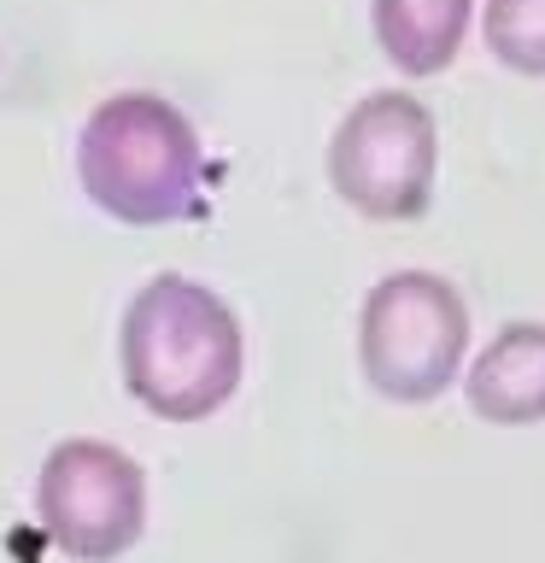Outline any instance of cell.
Returning <instances> with one entry per match:
<instances>
[{"mask_svg": "<svg viewBox=\"0 0 545 563\" xmlns=\"http://www.w3.org/2000/svg\"><path fill=\"white\" fill-rule=\"evenodd\" d=\"M118 376L158 422L218 417L246 376V329L235 306L188 271H158L130 294L118 323Z\"/></svg>", "mask_w": 545, "mask_h": 563, "instance_id": "cell-1", "label": "cell"}, {"mask_svg": "<svg viewBox=\"0 0 545 563\" xmlns=\"http://www.w3.org/2000/svg\"><path fill=\"white\" fill-rule=\"evenodd\" d=\"M77 183L88 206L130 229H165L200 211L205 147L182 106L153 88L105 95L82 118L77 135Z\"/></svg>", "mask_w": 545, "mask_h": 563, "instance_id": "cell-2", "label": "cell"}, {"mask_svg": "<svg viewBox=\"0 0 545 563\" xmlns=\"http://www.w3.org/2000/svg\"><path fill=\"white\" fill-rule=\"evenodd\" d=\"M469 352V306L440 271H393L364 294L358 369L369 394L429 405L457 382Z\"/></svg>", "mask_w": 545, "mask_h": 563, "instance_id": "cell-3", "label": "cell"}, {"mask_svg": "<svg viewBox=\"0 0 545 563\" xmlns=\"http://www.w3.org/2000/svg\"><path fill=\"white\" fill-rule=\"evenodd\" d=\"M440 123L416 95L376 88L329 135V188L369 223H416L434 200Z\"/></svg>", "mask_w": 545, "mask_h": 563, "instance_id": "cell-4", "label": "cell"}, {"mask_svg": "<svg viewBox=\"0 0 545 563\" xmlns=\"http://www.w3.org/2000/svg\"><path fill=\"white\" fill-rule=\"evenodd\" d=\"M35 517L65 558L112 563L147 528V470L112 440L70 434L42 457Z\"/></svg>", "mask_w": 545, "mask_h": 563, "instance_id": "cell-5", "label": "cell"}, {"mask_svg": "<svg viewBox=\"0 0 545 563\" xmlns=\"http://www.w3.org/2000/svg\"><path fill=\"white\" fill-rule=\"evenodd\" d=\"M464 399L492 429L545 422V323H504L492 334L464 376Z\"/></svg>", "mask_w": 545, "mask_h": 563, "instance_id": "cell-6", "label": "cell"}, {"mask_svg": "<svg viewBox=\"0 0 545 563\" xmlns=\"http://www.w3.org/2000/svg\"><path fill=\"white\" fill-rule=\"evenodd\" d=\"M475 0H369L376 47L399 77H440L464 53Z\"/></svg>", "mask_w": 545, "mask_h": 563, "instance_id": "cell-7", "label": "cell"}, {"mask_svg": "<svg viewBox=\"0 0 545 563\" xmlns=\"http://www.w3.org/2000/svg\"><path fill=\"white\" fill-rule=\"evenodd\" d=\"M487 53L516 77H545V0H487L481 7Z\"/></svg>", "mask_w": 545, "mask_h": 563, "instance_id": "cell-8", "label": "cell"}]
</instances>
